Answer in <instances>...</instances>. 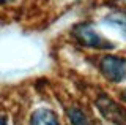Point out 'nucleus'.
Wrapping results in <instances>:
<instances>
[{
    "label": "nucleus",
    "mask_w": 126,
    "mask_h": 125,
    "mask_svg": "<svg viewBox=\"0 0 126 125\" xmlns=\"http://www.w3.org/2000/svg\"><path fill=\"white\" fill-rule=\"evenodd\" d=\"M73 37L76 38L82 46H87V48H93V49H99V51H107V49L115 48L113 43H110L109 40H106L104 37H101V35L90 24H87V22L77 24L74 27Z\"/></svg>",
    "instance_id": "obj_1"
},
{
    "label": "nucleus",
    "mask_w": 126,
    "mask_h": 125,
    "mask_svg": "<svg viewBox=\"0 0 126 125\" xmlns=\"http://www.w3.org/2000/svg\"><path fill=\"white\" fill-rule=\"evenodd\" d=\"M99 70L110 83H121L126 79V59L107 54L101 59Z\"/></svg>",
    "instance_id": "obj_2"
},
{
    "label": "nucleus",
    "mask_w": 126,
    "mask_h": 125,
    "mask_svg": "<svg viewBox=\"0 0 126 125\" xmlns=\"http://www.w3.org/2000/svg\"><path fill=\"white\" fill-rule=\"evenodd\" d=\"M96 106L106 120L112 122L113 125H126V108L113 101L106 93H101L96 98Z\"/></svg>",
    "instance_id": "obj_3"
},
{
    "label": "nucleus",
    "mask_w": 126,
    "mask_h": 125,
    "mask_svg": "<svg viewBox=\"0 0 126 125\" xmlns=\"http://www.w3.org/2000/svg\"><path fill=\"white\" fill-rule=\"evenodd\" d=\"M30 125H60L55 114L49 109H38L30 117Z\"/></svg>",
    "instance_id": "obj_4"
},
{
    "label": "nucleus",
    "mask_w": 126,
    "mask_h": 125,
    "mask_svg": "<svg viewBox=\"0 0 126 125\" xmlns=\"http://www.w3.org/2000/svg\"><path fill=\"white\" fill-rule=\"evenodd\" d=\"M104 21L107 22V24L113 25L115 29H118L126 37V13L125 11H113L109 16H106Z\"/></svg>",
    "instance_id": "obj_5"
},
{
    "label": "nucleus",
    "mask_w": 126,
    "mask_h": 125,
    "mask_svg": "<svg viewBox=\"0 0 126 125\" xmlns=\"http://www.w3.org/2000/svg\"><path fill=\"white\" fill-rule=\"evenodd\" d=\"M68 117L73 125H90L88 119L79 108H71L68 109Z\"/></svg>",
    "instance_id": "obj_6"
},
{
    "label": "nucleus",
    "mask_w": 126,
    "mask_h": 125,
    "mask_svg": "<svg viewBox=\"0 0 126 125\" xmlns=\"http://www.w3.org/2000/svg\"><path fill=\"white\" fill-rule=\"evenodd\" d=\"M0 125H8V124H6V117H5V116H0Z\"/></svg>",
    "instance_id": "obj_7"
},
{
    "label": "nucleus",
    "mask_w": 126,
    "mask_h": 125,
    "mask_svg": "<svg viewBox=\"0 0 126 125\" xmlns=\"http://www.w3.org/2000/svg\"><path fill=\"white\" fill-rule=\"evenodd\" d=\"M121 98H123V100L126 101V89H125V90H123V92H121Z\"/></svg>",
    "instance_id": "obj_8"
}]
</instances>
